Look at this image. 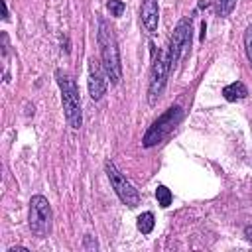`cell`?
Segmentation results:
<instances>
[{"mask_svg":"<svg viewBox=\"0 0 252 252\" xmlns=\"http://www.w3.org/2000/svg\"><path fill=\"white\" fill-rule=\"evenodd\" d=\"M8 252H26V248H16V246H14V248H10Z\"/></svg>","mask_w":252,"mask_h":252,"instance_id":"cell-17","label":"cell"},{"mask_svg":"<svg viewBox=\"0 0 252 252\" xmlns=\"http://www.w3.org/2000/svg\"><path fill=\"white\" fill-rule=\"evenodd\" d=\"M154 224H156V220H154V215L152 213H144V215L138 217V230L142 234H150L152 228H154Z\"/></svg>","mask_w":252,"mask_h":252,"instance_id":"cell-11","label":"cell"},{"mask_svg":"<svg viewBox=\"0 0 252 252\" xmlns=\"http://www.w3.org/2000/svg\"><path fill=\"white\" fill-rule=\"evenodd\" d=\"M104 169H106V175H108V179H110V183H112V189L116 191V195H118V199L126 205V207H130V209H134V207H138V203H140V195H138V191H136V187L116 169V165L112 163V161H106V165H104Z\"/></svg>","mask_w":252,"mask_h":252,"instance_id":"cell-6","label":"cell"},{"mask_svg":"<svg viewBox=\"0 0 252 252\" xmlns=\"http://www.w3.org/2000/svg\"><path fill=\"white\" fill-rule=\"evenodd\" d=\"M55 79L57 85L61 89V100H63V110H65V118L69 122V126L73 130H79L83 126V112H81V96H79V87L75 83V79L57 69L55 71Z\"/></svg>","mask_w":252,"mask_h":252,"instance_id":"cell-2","label":"cell"},{"mask_svg":"<svg viewBox=\"0 0 252 252\" xmlns=\"http://www.w3.org/2000/svg\"><path fill=\"white\" fill-rule=\"evenodd\" d=\"M191 43V20L183 18L179 20V24L173 30V35L169 39V49H167V57H169V67L173 69L181 57V53L189 47Z\"/></svg>","mask_w":252,"mask_h":252,"instance_id":"cell-7","label":"cell"},{"mask_svg":"<svg viewBox=\"0 0 252 252\" xmlns=\"http://www.w3.org/2000/svg\"><path fill=\"white\" fill-rule=\"evenodd\" d=\"M51 205L43 195H33L30 199V228L35 236L45 238L51 232Z\"/></svg>","mask_w":252,"mask_h":252,"instance_id":"cell-4","label":"cell"},{"mask_svg":"<svg viewBox=\"0 0 252 252\" xmlns=\"http://www.w3.org/2000/svg\"><path fill=\"white\" fill-rule=\"evenodd\" d=\"M244 47H246V55H248V59L252 63V24L244 32Z\"/></svg>","mask_w":252,"mask_h":252,"instance_id":"cell-15","label":"cell"},{"mask_svg":"<svg viewBox=\"0 0 252 252\" xmlns=\"http://www.w3.org/2000/svg\"><path fill=\"white\" fill-rule=\"evenodd\" d=\"M183 118V110H181V106H169L150 128H148V132L144 134V140H142V146L144 148H152V146H156V144H159L177 124H179V120Z\"/></svg>","mask_w":252,"mask_h":252,"instance_id":"cell-3","label":"cell"},{"mask_svg":"<svg viewBox=\"0 0 252 252\" xmlns=\"http://www.w3.org/2000/svg\"><path fill=\"white\" fill-rule=\"evenodd\" d=\"M98 45H100V57H102V67L106 71V77L110 83H118L122 77V63H120V51L116 43L114 30L106 20L98 22Z\"/></svg>","mask_w":252,"mask_h":252,"instance_id":"cell-1","label":"cell"},{"mask_svg":"<svg viewBox=\"0 0 252 252\" xmlns=\"http://www.w3.org/2000/svg\"><path fill=\"white\" fill-rule=\"evenodd\" d=\"M234 6H236V0H215V10H217V16L220 18L228 16Z\"/></svg>","mask_w":252,"mask_h":252,"instance_id":"cell-12","label":"cell"},{"mask_svg":"<svg viewBox=\"0 0 252 252\" xmlns=\"http://www.w3.org/2000/svg\"><path fill=\"white\" fill-rule=\"evenodd\" d=\"M156 197H158V203H159V207H169V203H171V191L165 187V185H158V189H156Z\"/></svg>","mask_w":252,"mask_h":252,"instance_id":"cell-13","label":"cell"},{"mask_svg":"<svg viewBox=\"0 0 252 252\" xmlns=\"http://www.w3.org/2000/svg\"><path fill=\"white\" fill-rule=\"evenodd\" d=\"M140 18H142V24H144L146 32L148 33H156L158 32V18H159L158 2L156 0H142Z\"/></svg>","mask_w":252,"mask_h":252,"instance_id":"cell-9","label":"cell"},{"mask_svg":"<svg viewBox=\"0 0 252 252\" xmlns=\"http://www.w3.org/2000/svg\"><path fill=\"white\" fill-rule=\"evenodd\" d=\"M106 8H108L110 16L118 18V16H122V12H124V8H126V6H124V2H122V0H108Z\"/></svg>","mask_w":252,"mask_h":252,"instance_id":"cell-14","label":"cell"},{"mask_svg":"<svg viewBox=\"0 0 252 252\" xmlns=\"http://www.w3.org/2000/svg\"><path fill=\"white\" fill-rule=\"evenodd\" d=\"M246 94H248V89H246L244 83H240V81H234V83H230V85H226V87L222 89V96H224L226 100H230V102L242 100Z\"/></svg>","mask_w":252,"mask_h":252,"instance_id":"cell-10","label":"cell"},{"mask_svg":"<svg viewBox=\"0 0 252 252\" xmlns=\"http://www.w3.org/2000/svg\"><path fill=\"white\" fill-rule=\"evenodd\" d=\"M244 234H246V238H248V240H250V242H252V224H250V226H246V228H244Z\"/></svg>","mask_w":252,"mask_h":252,"instance_id":"cell-16","label":"cell"},{"mask_svg":"<svg viewBox=\"0 0 252 252\" xmlns=\"http://www.w3.org/2000/svg\"><path fill=\"white\" fill-rule=\"evenodd\" d=\"M169 57L167 51L154 49V61H152V71H150V85H148V100L150 104H156L159 94L163 93L167 73H169Z\"/></svg>","mask_w":252,"mask_h":252,"instance_id":"cell-5","label":"cell"},{"mask_svg":"<svg viewBox=\"0 0 252 252\" xmlns=\"http://www.w3.org/2000/svg\"><path fill=\"white\" fill-rule=\"evenodd\" d=\"M102 63L96 59H89V94L93 100H100L106 91V71H102Z\"/></svg>","mask_w":252,"mask_h":252,"instance_id":"cell-8","label":"cell"}]
</instances>
